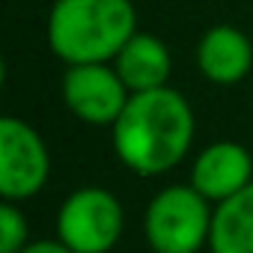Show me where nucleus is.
<instances>
[{
    "mask_svg": "<svg viewBox=\"0 0 253 253\" xmlns=\"http://www.w3.org/2000/svg\"><path fill=\"white\" fill-rule=\"evenodd\" d=\"M194 131V110L173 86L134 92L110 128L116 158L143 179L179 167L191 152Z\"/></svg>",
    "mask_w": 253,
    "mask_h": 253,
    "instance_id": "nucleus-1",
    "label": "nucleus"
},
{
    "mask_svg": "<svg viewBox=\"0 0 253 253\" xmlns=\"http://www.w3.org/2000/svg\"><path fill=\"white\" fill-rule=\"evenodd\" d=\"M134 33L131 0H57L48 12V45L66 66L113 63Z\"/></svg>",
    "mask_w": 253,
    "mask_h": 253,
    "instance_id": "nucleus-2",
    "label": "nucleus"
},
{
    "mask_svg": "<svg viewBox=\"0 0 253 253\" xmlns=\"http://www.w3.org/2000/svg\"><path fill=\"white\" fill-rule=\"evenodd\" d=\"M214 206L188 182L158 191L146 209L143 232L152 253H200L211 238Z\"/></svg>",
    "mask_w": 253,
    "mask_h": 253,
    "instance_id": "nucleus-3",
    "label": "nucleus"
},
{
    "mask_svg": "<svg viewBox=\"0 0 253 253\" xmlns=\"http://www.w3.org/2000/svg\"><path fill=\"white\" fill-rule=\"evenodd\" d=\"M125 229V209L107 188L72 191L57 211V238L75 253H110Z\"/></svg>",
    "mask_w": 253,
    "mask_h": 253,
    "instance_id": "nucleus-4",
    "label": "nucleus"
},
{
    "mask_svg": "<svg viewBox=\"0 0 253 253\" xmlns=\"http://www.w3.org/2000/svg\"><path fill=\"white\" fill-rule=\"evenodd\" d=\"M51 176V155L42 134L24 119H0V197L9 203L33 200Z\"/></svg>",
    "mask_w": 253,
    "mask_h": 253,
    "instance_id": "nucleus-5",
    "label": "nucleus"
},
{
    "mask_svg": "<svg viewBox=\"0 0 253 253\" xmlns=\"http://www.w3.org/2000/svg\"><path fill=\"white\" fill-rule=\"evenodd\" d=\"M63 101L86 125L113 128V122L125 110L131 92L116 75L113 63H84L69 66L63 75Z\"/></svg>",
    "mask_w": 253,
    "mask_h": 253,
    "instance_id": "nucleus-6",
    "label": "nucleus"
},
{
    "mask_svg": "<svg viewBox=\"0 0 253 253\" xmlns=\"http://www.w3.org/2000/svg\"><path fill=\"white\" fill-rule=\"evenodd\" d=\"M253 182V158L235 140H214L197 152L191 164V185L211 203L220 206Z\"/></svg>",
    "mask_w": 253,
    "mask_h": 253,
    "instance_id": "nucleus-7",
    "label": "nucleus"
},
{
    "mask_svg": "<svg viewBox=\"0 0 253 253\" xmlns=\"http://www.w3.org/2000/svg\"><path fill=\"white\" fill-rule=\"evenodd\" d=\"M200 75L217 86H232L253 69V45L232 24H214L197 45Z\"/></svg>",
    "mask_w": 253,
    "mask_h": 253,
    "instance_id": "nucleus-8",
    "label": "nucleus"
},
{
    "mask_svg": "<svg viewBox=\"0 0 253 253\" xmlns=\"http://www.w3.org/2000/svg\"><path fill=\"white\" fill-rule=\"evenodd\" d=\"M113 69L122 78V84L128 86V92L134 95V92H149V89L167 86L170 72H173V57H170L164 39L137 30L116 54Z\"/></svg>",
    "mask_w": 253,
    "mask_h": 253,
    "instance_id": "nucleus-9",
    "label": "nucleus"
},
{
    "mask_svg": "<svg viewBox=\"0 0 253 253\" xmlns=\"http://www.w3.org/2000/svg\"><path fill=\"white\" fill-rule=\"evenodd\" d=\"M211 253H253V182L229 197L226 203L214 206L211 220Z\"/></svg>",
    "mask_w": 253,
    "mask_h": 253,
    "instance_id": "nucleus-10",
    "label": "nucleus"
},
{
    "mask_svg": "<svg viewBox=\"0 0 253 253\" xmlns=\"http://www.w3.org/2000/svg\"><path fill=\"white\" fill-rule=\"evenodd\" d=\"M30 244V223L18 203H0V253H21Z\"/></svg>",
    "mask_w": 253,
    "mask_h": 253,
    "instance_id": "nucleus-11",
    "label": "nucleus"
},
{
    "mask_svg": "<svg viewBox=\"0 0 253 253\" xmlns=\"http://www.w3.org/2000/svg\"><path fill=\"white\" fill-rule=\"evenodd\" d=\"M21 253H75V250L66 247L60 238H36V241H30Z\"/></svg>",
    "mask_w": 253,
    "mask_h": 253,
    "instance_id": "nucleus-12",
    "label": "nucleus"
}]
</instances>
